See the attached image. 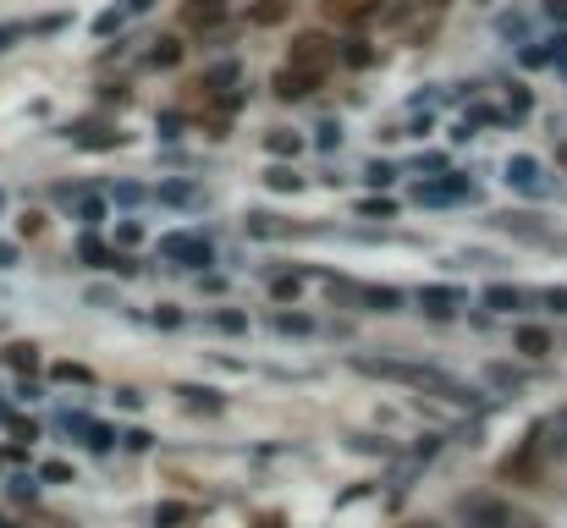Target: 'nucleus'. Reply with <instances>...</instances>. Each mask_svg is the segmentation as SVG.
<instances>
[{
    "label": "nucleus",
    "mask_w": 567,
    "mask_h": 528,
    "mask_svg": "<svg viewBox=\"0 0 567 528\" xmlns=\"http://www.w3.org/2000/svg\"><path fill=\"white\" fill-rule=\"evenodd\" d=\"M78 259H89L94 270H105V264H111V248H105L100 237H83V242H78Z\"/></svg>",
    "instance_id": "obj_21"
},
{
    "label": "nucleus",
    "mask_w": 567,
    "mask_h": 528,
    "mask_svg": "<svg viewBox=\"0 0 567 528\" xmlns=\"http://www.w3.org/2000/svg\"><path fill=\"white\" fill-rule=\"evenodd\" d=\"M160 204H199V193L182 187V182H171V187H160Z\"/></svg>",
    "instance_id": "obj_29"
},
{
    "label": "nucleus",
    "mask_w": 567,
    "mask_h": 528,
    "mask_svg": "<svg viewBox=\"0 0 567 528\" xmlns=\"http://www.w3.org/2000/svg\"><path fill=\"white\" fill-rule=\"evenodd\" d=\"M160 259L199 270V264H215V248L199 237V231H166V237H160Z\"/></svg>",
    "instance_id": "obj_3"
},
{
    "label": "nucleus",
    "mask_w": 567,
    "mask_h": 528,
    "mask_svg": "<svg viewBox=\"0 0 567 528\" xmlns=\"http://www.w3.org/2000/svg\"><path fill=\"white\" fill-rule=\"evenodd\" d=\"M78 220H89V226H94V220H105V204H100V198H83V204H78Z\"/></svg>",
    "instance_id": "obj_37"
},
{
    "label": "nucleus",
    "mask_w": 567,
    "mask_h": 528,
    "mask_svg": "<svg viewBox=\"0 0 567 528\" xmlns=\"http://www.w3.org/2000/svg\"><path fill=\"white\" fill-rule=\"evenodd\" d=\"M72 143H83V149H116L122 143V132H105V127H78V132H67Z\"/></svg>",
    "instance_id": "obj_18"
},
{
    "label": "nucleus",
    "mask_w": 567,
    "mask_h": 528,
    "mask_svg": "<svg viewBox=\"0 0 567 528\" xmlns=\"http://www.w3.org/2000/svg\"><path fill=\"white\" fill-rule=\"evenodd\" d=\"M226 0H188V6H182V22H188V28H199V33H210V28H221L226 22Z\"/></svg>",
    "instance_id": "obj_10"
},
{
    "label": "nucleus",
    "mask_w": 567,
    "mask_h": 528,
    "mask_svg": "<svg viewBox=\"0 0 567 528\" xmlns=\"http://www.w3.org/2000/svg\"><path fill=\"white\" fill-rule=\"evenodd\" d=\"M336 143H342V127H336V121H325V127H320V149H336Z\"/></svg>",
    "instance_id": "obj_39"
},
{
    "label": "nucleus",
    "mask_w": 567,
    "mask_h": 528,
    "mask_svg": "<svg viewBox=\"0 0 567 528\" xmlns=\"http://www.w3.org/2000/svg\"><path fill=\"white\" fill-rule=\"evenodd\" d=\"M556 160H562V165H567V143H562V149H556Z\"/></svg>",
    "instance_id": "obj_48"
},
{
    "label": "nucleus",
    "mask_w": 567,
    "mask_h": 528,
    "mask_svg": "<svg viewBox=\"0 0 567 528\" xmlns=\"http://www.w3.org/2000/svg\"><path fill=\"white\" fill-rule=\"evenodd\" d=\"M39 226H45V215H39V209H28V215H23V237H34Z\"/></svg>",
    "instance_id": "obj_43"
},
{
    "label": "nucleus",
    "mask_w": 567,
    "mask_h": 528,
    "mask_svg": "<svg viewBox=\"0 0 567 528\" xmlns=\"http://www.w3.org/2000/svg\"><path fill=\"white\" fill-rule=\"evenodd\" d=\"M61 424H67V435H83V446H94V451H105V446L116 440L111 429H105L100 418H89V413H67Z\"/></svg>",
    "instance_id": "obj_11"
},
{
    "label": "nucleus",
    "mask_w": 567,
    "mask_h": 528,
    "mask_svg": "<svg viewBox=\"0 0 567 528\" xmlns=\"http://www.w3.org/2000/svg\"><path fill=\"white\" fill-rule=\"evenodd\" d=\"M298 275H276V281H270V297H276V303H287V297H298Z\"/></svg>",
    "instance_id": "obj_30"
},
{
    "label": "nucleus",
    "mask_w": 567,
    "mask_h": 528,
    "mask_svg": "<svg viewBox=\"0 0 567 528\" xmlns=\"http://www.w3.org/2000/svg\"><path fill=\"white\" fill-rule=\"evenodd\" d=\"M50 374H56V380H67V385H89L94 380V369H83V363H56Z\"/></svg>",
    "instance_id": "obj_27"
},
{
    "label": "nucleus",
    "mask_w": 567,
    "mask_h": 528,
    "mask_svg": "<svg viewBox=\"0 0 567 528\" xmlns=\"http://www.w3.org/2000/svg\"><path fill=\"white\" fill-rule=\"evenodd\" d=\"M320 83H325L320 72H298V66H281V72L270 77V94H276V99H309Z\"/></svg>",
    "instance_id": "obj_7"
},
{
    "label": "nucleus",
    "mask_w": 567,
    "mask_h": 528,
    "mask_svg": "<svg viewBox=\"0 0 567 528\" xmlns=\"http://www.w3.org/2000/svg\"><path fill=\"white\" fill-rule=\"evenodd\" d=\"M336 61V44L325 39V33H298V39L287 44V66H298V72H331Z\"/></svg>",
    "instance_id": "obj_2"
},
{
    "label": "nucleus",
    "mask_w": 567,
    "mask_h": 528,
    "mask_svg": "<svg viewBox=\"0 0 567 528\" xmlns=\"http://www.w3.org/2000/svg\"><path fill=\"white\" fill-rule=\"evenodd\" d=\"M281 17H287V0H265V6L248 11V22H259V28H270V22H281Z\"/></svg>",
    "instance_id": "obj_24"
},
{
    "label": "nucleus",
    "mask_w": 567,
    "mask_h": 528,
    "mask_svg": "<svg viewBox=\"0 0 567 528\" xmlns=\"http://www.w3.org/2000/svg\"><path fill=\"white\" fill-rule=\"evenodd\" d=\"M215 330H226V336H243L248 330V314H237V308H221V314H210Z\"/></svg>",
    "instance_id": "obj_22"
},
{
    "label": "nucleus",
    "mask_w": 567,
    "mask_h": 528,
    "mask_svg": "<svg viewBox=\"0 0 567 528\" xmlns=\"http://www.w3.org/2000/svg\"><path fill=\"white\" fill-rule=\"evenodd\" d=\"M325 17L331 22H369V17H380V0H325Z\"/></svg>",
    "instance_id": "obj_12"
},
{
    "label": "nucleus",
    "mask_w": 567,
    "mask_h": 528,
    "mask_svg": "<svg viewBox=\"0 0 567 528\" xmlns=\"http://www.w3.org/2000/svg\"><path fill=\"white\" fill-rule=\"evenodd\" d=\"M391 176H397V171H391V165H386V160H375V165H369V171H364V182H375V187H386V182H391Z\"/></svg>",
    "instance_id": "obj_36"
},
{
    "label": "nucleus",
    "mask_w": 567,
    "mask_h": 528,
    "mask_svg": "<svg viewBox=\"0 0 567 528\" xmlns=\"http://www.w3.org/2000/svg\"><path fill=\"white\" fill-rule=\"evenodd\" d=\"M512 347H518L523 358H545V352H556V341H551V330H545V325H518Z\"/></svg>",
    "instance_id": "obj_13"
},
{
    "label": "nucleus",
    "mask_w": 567,
    "mask_h": 528,
    "mask_svg": "<svg viewBox=\"0 0 567 528\" xmlns=\"http://www.w3.org/2000/svg\"><path fill=\"white\" fill-rule=\"evenodd\" d=\"M226 83H237V66H232V61H221V66H215L210 77H204V88H210V94H221Z\"/></svg>",
    "instance_id": "obj_28"
},
{
    "label": "nucleus",
    "mask_w": 567,
    "mask_h": 528,
    "mask_svg": "<svg viewBox=\"0 0 567 528\" xmlns=\"http://www.w3.org/2000/svg\"><path fill=\"white\" fill-rule=\"evenodd\" d=\"M265 149H270V154H281V160H287V154H298V149H303V138H298V132H287V127H270Z\"/></svg>",
    "instance_id": "obj_19"
},
{
    "label": "nucleus",
    "mask_w": 567,
    "mask_h": 528,
    "mask_svg": "<svg viewBox=\"0 0 567 528\" xmlns=\"http://www.w3.org/2000/svg\"><path fill=\"white\" fill-rule=\"evenodd\" d=\"M182 61V44L177 39H155V50H149V66H177Z\"/></svg>",
    "instance_id": "obj_23"
},
{
    "label": "nucleus",
    "mask_w": 567,
    "mask_h": 528,
    "mask_svg": "<svg viewBox=\"0 0 567 528\" xmlns=\"http://www.w3.org/2000/svg\"><path fill=\"white\" fill-rule=\"evenodd\" d=\"M6 429H12V435H17V440H39V429H34V424H28V418H12V424H6Z\"/></svg>",
    "instance_id": "obj_41"
},
{
    "label": "nucleus",
    "mask_w": 567,
    "mask_h": 528,
    "mask_svg": "<svg viewBox=\"0 0 567 528\" xmlns=\"http://www.w3.org/2000/svg\"><path fill=\"white\" fill-rule=\"evenodd\" d=\"M342 55H347V66H369V61H375V55H369L358 39H347V50H342Z\"/></svg>",
    "instance_id": "obj_35"
},
{
    "label": "nucleus",
    "mask_w": 567,
    "mask_h": 528,
    "mask_svg": "<svg viewBox=\"0 0 567 528\" xmlns=\"http://www.w3.org/2000/svg\"><path fill=\"white\" fill-rule=\"evenodd\" d=\"M496 231H507V237L529 242V248H551V231L540 226V215H518V209H507V215H496Z\"/></svg>",
    "instance_id": "obj_5"
},
{
    "label": "nucleus",
    "mask_w": 567,
    "mask_h": 528,
    "mask_svg": "<svg viewBox=\"0 0 567 528\" xmlns=\"http://www.w3.org/2000/svg\"><path fill=\"white\" fill-rule=\"evenodd\" d=\"M188 517H193V506H182V501L155 506V528H177V523H188Z\"/></svg>",
    "instance_id": "obj_20"
},
{
    "label": "nucleus",
    "mask_w": 567,
    "mask_h": 528,
    "mask_svg": "<svg viewBox=\"0 0 567 528\" xmlns=\"http://www.w3.org/2000/svg\"><path fill=\"white\" fill-rule=\"evenodd\" d=\"M353 297H358L364 308H375V314H397V308H402V292H397V286H353Z\"/></svg>",
    "instance_id": "obj_14"
},
{
    "label": "nucleus",
    "mask_w": 567,
    "mask_h": 528,
    "mask_svg": "<svg viewBox=\"0 0 567 528\" xmlns=\"http://www.w3.org/2000/svg\"><path fill=\"white\" fill-rule=\"evenodd\" d=\"M39 479H50V484H67V479H72V468H67V462H45V468H39Z\"/></svg>",
    "instance_id": "obj_33"
},
{
    "label": "nucleus",
    "mask_w": 567,
    "mask_h": 528,
    "mask_svg": "<svg viewBox=\"0 0 567 528\" xmlns=\"http://www.w3.org/2000/svg\"><path fill=\"white\" fill-rule=\"evenodd\" d=\"M358 374L369 380H391V385H408V391H424V396H446V402H479L474 385H463L457 374L435 369V363H408V358H353Z\"/></svg>",
    "instance_id": "obj_1"
},
{
    "label": "nucleus",
    "mask_w": 567,
    "mask_h": 528,
    "mask_svg": "<svg viewBox=\"0 0 567 528\" xmlns=\"http://www.w3.org/2000/svg\"><path fill=\"white\" fill-rule=\"evenodd\" d=\"M177 396L193 407V413H221V407H226V402H221V391H210V385H182Z\"/></svg>",
    "instance_id": "obj_15"
},
{
    "label": "nucleus",
    "mask_w": 567,
    "mask_h": 528,
    "mask_svg": "<svg viewBox=\"0 0 567 528\" xmlns=\"http://www.w3.org/2000/svg\"><path fill=\"white\" fill-rule=\"evenodd\" d=\"M116 440H122L127 451H144V446H149V435H144V429H127V435H116Z\"/></svg>",
    "instance_id": "obj_40"
},
{
    "label": "nucleus",
    "mask_w": 567,
    "mask_h": 528,
    "mask_svg": "<svg viewBox=\"0 0 567 528\" xmlns=\"http://www.w3.org/2000/svg\"><path fill=\"white\" fill-rule=\"evenodd\" d=\"M12 259H17L12 248H0V270H12Z\"/></svg>",
    "instance_id": "obj_44"
},
{
    "label": "nucleus",
    "mask_w": 567,
    "mask_h": 528,
    "mask_svg": "<svg viewBox=\"0 0 567 528\" xmlns=\"http://www.w3.org/2000/svg\"><path fill=\"white\" fill-rule=\"evenodd\" d=\"M0 528H23V523H17V517H6V512H0Z\"/></svg>",
    "instance_id": "obj_45"
},
{
    "label": "nucleus",
    "mask_w": 567,
    "mask_h": 528,
    "mask_svg": "<svg viewBox=\"0 0 567 528\" xmlns=\"http://www.w3.org/2000/svg\"><path fill=\"white\" fill-rule=\"evenodd\" d=\"M265 182L276 187V193H298V187H303V176H298V171H287V165H276V171H270Z\"/></svg>",
    "instance_id": "obj_26"
},
{
    "label": "nucleus",
    "mask_w": 567,
    "mask_h": 528,
    "mask_svg": "<svg viewBox=\"0 0 567 528\" xmlns=\"http://www.w3.org/2000/svg\"><path fill=\"white\" fill-rule=\"evenodd\" d=\"M463 523H468V528H534L523 512H512L507 501H490V495H479V501H463Z\"/></svg>",
    "instance_id": "obj_4"
},
{
    "label": "nucleus",
    "mask_w": 567,
    "mask_h": 528,
    "mask_svg": "<svg viewBox=\"0 0 567 528\" xmlns=\"http://www.w3.org/2000/svg\"><path fill=\"white\" fill-rule=\"evenodd\" d=\"M391 209H397L391 198H369V204H364V215H391Z\"/></svg>",
    "instance_id": "obj_42"
},
{
    "label": "nucleus",
    "mask_w": 567,
    "mask_h": 528,
    "mask_svg": "<svg viewBox=\"0 0 567 528\" xmlns=\"http://www.w3.org/2000/svg\"><path fill=\"white\" fill-rule=\"evenodd\" d=\"M122 17H127V11H100V17H94V33H116V28H122Z\"/></svg>",
    "instance_id": "obj_32"
},
{
    "label": "nucleus",
    "mask_w": 567,
    "mask_h": 528,
    "mask_svg": "<svg viewBox=\"0 0 567 528\" xmlns=\"http://www.w3.org/2000/svg\"><path fill=\"white\" fill-rule=\"evenodd\" d=\"M0 424H12V407H0Z\"/></svg>",
    "instance_id": "obj_47"
},
{
    "label": "nucleus",
    "mask_w": 567,
    "mask_h": 528,
    "mask_svg": "<svg viewBox=\"0 0 567 528\" xmlns=\"http://www.w3.org/2000/svg\"><path fill=\"white\" fill-rule=\"evenodd\" d=\"M463 303H468L463 286H419V308H424V314H435V319L457 314Z\"/></svg>",
    "instance_id": "obj_9"
},
{
    "label": "nucleus",
    "mask_w": 567,
    "mask_h": 528,
    "mask_svg": "<svg viewBox=\"0 0 567 528\" xmlns=\"http://www.w3.org/2000/svg\"><path fill=\"white\" fill-rule=\"evenodd\" d=\"M507 182L518 187V193H529V198H545L551 187H545V171H540V160L534 154H512L507 160Z\"/></svg>",
    "instance_id": "obj_6"
},
{
    "label": "nucleus",
    "mask_w": 567,
    "mask_h": 528,
    "mask_svg": "<svg viewBox=\"0 0 567 528\" xmlns=\"http://www.w3.org/2000/svg\"><path fill=\"white\" fill-rule=\"evenodd\" d=\"M17 39H23V22H0V50H12Z\"/></svg>",
    "instance_id": "obj_38"
},
{
    "label": "nucleus",
    "mask_w": 567,
    "mask_h": 528,
    "mask_svg": "<svg viewBox=\"0 0 567 528\" xmlns=\"http://www.w3.org/2000/svg\"><path fill=\"white\" fill-rule=\"evenodd\" d=\"M540 303H545V308H556V314H567V286H545Z\"/></svg>",
    "instance_id": "obj_31"
},
{
    "label": "nucleus",
    "mask_w": 567,
    "mask_h": 528,
    "mask_svg": "<svg viewBox=\"0 0 567 528\" xmlns=\"http://www.w3.org/2000/svg\"><path fill=\"white\" fill-rule=\"evenodd\" d=\"M276 330H281V336H309L314 319L309 314H276Z\"/></svg>",
    "instance_id": "obj_25"
},
{
    "label": "nucleus",
    "mask_w": 567,
    "mask_h": 528,
    "mask_svg": "<svg viewBox=\"0 0 567 528\" xmlns=\"http://www.w3.org/2000/svg\"><path fill=\"white\" fill-rule=\"evenodd\" d=\"M529 303V292L523 286H485V308H501V314H512V308Z\"/></svg>",
    "instance_id": "obj_17"
},
{
    "label": "nucleus",
    "mask_w": 567,
    "mask_h": 528,
    "mask_svg": "<svg viewBox=\"0 0 567 528\" xmlns=\"http://www.w3.org/2000/svg\"><path fill=\"white\" fill-rule=\"evenodd\" d=\"M0 358H6V369H17V374H34L39 369V347H34V341H12Z\"/></svg>",
    "instance_id": "obj_16"
},
{
    "label": "nucleus",
    "mask_w": 567,
    "mask_h": 528,
    "mask_svg": "<svg viewBox=\"0 0 567 528\" xmlns=\"http://www.w3.org/2000/svg\"><path fill=\"white\" fill-rule=\"evenodd\" d=\"M402 528H441V523H430V517H424V523H402Z\"/></svg>",
    "instance_id": "obj_46"
},
{
    "label": "nucleus",
    "mask_w": 567,
    "mask_h": 528,
    "mask_svg": "<svg viewBox=\"0 0 567 528\" xmlns=\"http://www.w3.org/2000/svg\"><path fill=\"white\" fill-rule=\"evenodd\" d=\"M12 495H17V501H34V495H39V484L28 479V473H17V479H12Z\"/></svg>",
    "instance_id": "obj_34"
},
{
    "label": "nucleus",
    "mask_w": 567,
    "mask_h": 528,
    "mask_svg": "<svg viewBox=\"0 0 567 528\" xmlns=\"http://www.w3.org/2000/svg\"><path fill=\"white\" fill-rule=\"evenodd\" d=\"M419 204H468L474 198V182L468 176H452V182H419Z\"/></svg>",
    "instance_id": "obj_8"
}]
</instances>
